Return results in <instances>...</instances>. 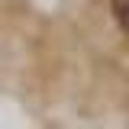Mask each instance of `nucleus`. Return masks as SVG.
<instances>
[{"label": "nucleus", "mask_w": 129, "mask_h": 129, "mask_svg": "<svg viewBox=\"0 0 129 129\" xmlns=\"http://www.w3.org/2000/svg\"><path fill=\"white\" fill-rule=\"evenodd\" d=\"M113 19H116V26L123 32H129V0H113Z\"/></svg>", "instance_id": "f257e3e1"}]
</instances>
